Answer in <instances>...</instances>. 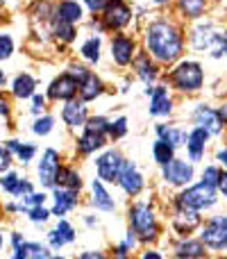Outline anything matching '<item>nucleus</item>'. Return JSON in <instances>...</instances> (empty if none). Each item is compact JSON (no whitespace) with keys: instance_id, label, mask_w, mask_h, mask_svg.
Returning a JSON list of instances; mask_svg holds the SVG:
<instances>
[{"instance_id":"obj_1","label":"nucleus","mask_w":227,"mask_h":259,"mask_svg":"<svg viewBox=\"0 0 227 259\" xmlns=\"http://www.w3.org/2000/svg\"><path fill=\"white\" fill-rule=\"evenodd\" d=\"M146 39H148L150 53L155 55L159 62H173V59H177L179 50H182V39H179L177 30L164 21L152 23Z\"/></svg>"},{"instance_id":"obj_2","label":"nucleus","mask_w":227,"mask_h":259,"mask_svg":"<svg viewBox=\"0 0 227 259\" xmlns=\"http://www.w3.org/2000/svg\"><path fill=\"white\" fill-rule=\"evenodd\" d=\"M216 202V193H214V187L209 184H198V187L189 189L184 191L182 196L177 198V207L179 209H205V207H211Z\"/></svg>"},{"instance_id":"obj_3","label":"nucleus","mask_w":227,"mask_h":259,"mask_svg":"<svg viewBox=\"0 0 227 259\" xmlns=\"http://www.w3.org/2000/svg\"><path fill=\"white\" fill-rule=\"evenodd\" d=\"M129 223H132L134 234H139L143 241L155 239L157 223H155V216H152V211L148 205H134L132 209H129Z\"/></svg>"},{"instance_id":"obj_4","label":"nucleus","mask_w":227,"mask_h":259,"mask_svg":"<svg viewBox=\"0 0 227 259\" xmlns=\"http://www.w3.org/2000/svg\"><path fill=\"white\" fill-rule=\"evenodd\" d=\"M173 82L182 91H196L202 87V71L198 64L184 62L173 71Z\"/></svg>"},{"instance_id":"obj_5","label":"nucleus","mask_w":227,"mask_h":259,"mask_svg":"<svg viewBox=\"0 0 227 259\" xmlns=\"http://www.w3.org/2000/svg\"><path fill=\"white\" fill-rule=\"evenodd\" d=\"M59 168H62V166H59V152L53 150V148H48V150L43 152V157H41V161H39V168H36L41 187L53 189L55 187V180H57Z\"/></svg>"},{"instance_id":"obj_6","label":"nucleus","mask_w":227,"mask_h":259,"mask_svg":"<svg viewBox=\"0 0 227 259\" xmlns=\"http://www.w3.org/2000/svg\"><path fill=\"white\" fill-rule=\"evenodd\" d=\"M123 166H125L123 157H120L116 150L105 152V155L98 159V175H100V180H105V182H118L120 173H123Z\"/></svg>"},{"instance_id":"obj_7","label":"nucleus","mask_w":227,"mask_h":259,"mask_svg":"<svg viewBox=\"0 0 227 259\" xmlns=\"http://www.w3.org/2000/svg\"><path fill=\"white\" fill-rule=\"evenodd\" d=\"M202 241L209 248H216V250L227 246V219L225 216H216L214 221H209V225L202 232Z\"/></svg>"},{"instance_id":"obj_8","label":"nucleus","mask_w":227,"mask_h":259,"mask_svg":"<svg viewBox=\"0 0 227 259\" xmlns=\"http://www.w3.org/2000/svg\"><path fill=\"white\" fill-rule=\"evenodd\" d=\"M105 12V27H109V30H120L123 25H127L129 21V7L123 3V0H112V3L107 5V7L103 9Z\"/></svg>"},{"instance_id":"obj_9","label":"nucleus","mask_w":227,"mask_h":259,"mask_svg":"<svg viewBox=\"0 0 227 259\" xmlns=\"http://www.w3.org/2000/svg\"><path fill=\"white\" fill-rule=\"evenodd\" d=\"M77 89H80V84H77L75 77H73L71 73H64V75H59L57 80L50 84L48 96L53 100H73V96L77 94Z\"/></svg>"},{"instance_id":"obj_10","label":"nucleus","mask_w":227,"mask_h":259,"mask_svg":"<svg viewBox=\"0 0 227 259\" xmlns=\"http://www.w3.org/2000/svg\"><path fill=\"white\" fill-rule=\"evenodd\" d=\"M118 182H120V187H123V191L127 193V196H137V193L143 189V178L139 175L137 166H134L132 161H125Z\"/></svg>"},{"instance_id":"obj_11","label":"nucleus","mask_w":227,"mask_h":259,"mask_svg":"<svg viewBox=\"0 0 227 259\" xmlns=\"http://www.w3.org/2000/svg\"><path fill=\"white\" fill-rule=\"evenodd\" d=\"M164 178L170 184H187L193 178V168L189 164H184V161L170 159L168 164H164Z\"/></svg>"},{"instance_id":"obj_12","label":"nucleus","mask_w":227,"mask_h":259,"mask_svg":"<svg viewBox=\"0 0 227 259\" xmlns=\"http://www.w3.org/2000/svg\"><path fill=\"white\" fill-rule=\"evenodd\" d=\"M75 205H77V191L75 189L59 187L57 191H55V207H53L55 216H64L66 211H71Z\"/></svg>"},{"instance_id":"obj_13","label":"nucleus","mask_w":227,"mask_h":259,"mask_svg":"<svg viewBox=\"0 0 227 259\" xmlns=\"http://www.w3.org/2000/svg\"><path fill=\"white\" fill-rule=\"evenodd\" d=\"M132 53H134V41L127 36H116L112 41V57L116 59V64L125 66L132 62Z\"/></svg>"},{"instance_id":"obj_14","label":"nucleus","mask_w":227,"mask_h":259,"mask_svg":"<svg viewBox=\"0 0 227 259\" xmlns=\"http://www.w3.org/2000/svg\"><path fill=\"white\" fill-rule=\"evenodd\" d=\"M105 146V132H98V130H84V134L80 137V141H77V150L82 152V155H91V152H96L98 148Z\"/></svg>"},{"instance_id":"obj_15","label":"nucleus","mask_w":227,"mask_h":259,"mask_svg":"<svg viewBox=\"0 0 227 259\" xmlns=\"http://www.w3.org/2000/svg\"><path fill=\"white\" fill-rule=\"evenodd\" d=\"M48 239H50V246L57 250V248H62L64 243L75 241V230H73V225L68 223V221H59L57 228L48 234Z\"/></svg>"},{"instance_id":"obj_16","label":"nucleus","mask_w":227,"mask_h":259,"mask_svg":"<svg viewBox=\"0 0 227 259\" xmlns=\"http://www.w3.org/2000/svg\"><path fill=\"white\" fill-rule=\"evenodd\" d=\"M196 121H198V125L205 127L207 132H211V134H218L220 127H223V118H220V114L211 112L209 107H200V109H198V112H196Z\"/></svg>"},{"instance_id":"obj_17","label":"nucleus","mask_w":227,"mask_h":259,"mask_svg":"<svg viewBox=\"0 0 227 259\" xmlns=\"http://www.w3.org/2000/svg\"><path fill=\"white\" fill-rule=\"evenodd\" d=\"M173 225L179 234H189L200 225V216H198L193 209H179L177 216L173 219Z\"/></svg>"},{"instance_id":"obj_18","label":"nucleus","mask_w":227,"mask_h":259,"mask_svg":"<svg viewBox=\"0 0 227 259\" xmlns=\"http://www.w3.org/2000/svg\"><path fill=\"white\" fill-rule=\"evenodd\" d=\"M62 116H64V121H66V125H71V127L82 125V123L86 121V107H84V103L68 100V105L64 107Z\"/></svg>"},{"instance_id":"obj_19","label":"nucleus","mask_w":227,"mask_h":259,"mask_svg":"<svg viewBox=\"0 0 227 259\" xmlns=\"http://www.w3.org/2000/svg\"><path fill=\"white\" fill-rule=\"evenodd\" d=\"M91 189H94V207H96V209L112 211V209H114V198L109 196L107 191H105L103 182H100V180H94Z\"/></svg>"},{"instance_id":"obj_20","label":"nucleus","mask_w":227,"mask_h":259,"mask_svg":"<svg viewBox=\"0 0 227 259\" xmlns=\"http://www.w3.org/2000/svg\"><path fill=\"white\" fill-rule=\"evenodd\" d=\"M100 94H103V82H100L98 77L94 75V73H89V75H86L84 80L80 82V96H82V100H94V98H98Z\"/></svg>"},{"instance_id":"obj_21","label":"nucleus","mask_w":227,"mask_h":259,"mask_svg":"<svg viewBox=\"0 0 227 259\" xmlns=\"http://www.w3.org/2000/svg\"><path fill=\"white\" fill-rule=\"evenodd\" d=\"M82 18V7L73 0H64L62 5L57 7V21L64 23H77Z\"/></svg>"},{"instance_id":"obj_22","label":"nucleus","mask_w":227,"mask_h":259,"mask_svg":"<svg viewBox=\"0 0 227 259\" xmlns=\"http://www.w3.org/2000/svg\"><path fill=\"white\" fill-rule=\"evenodd\" d=\"M207 130L205 127H198L196 132L189 137V155H191L193 161H198L202 157V152H205V141H207Z\"/></svg>"},{"instance_id":"obj_23","label":"nucleus","mask_w":227,"mask_h":259,"mask_svg":"<svg viewBox=\"0 0 227 259\" xmlns=\"http://www.w3.org/2000/svg\"><path fill=\"white\" fill-rule=\"evenodd\" d=\"M170 112V98L166 94V89H155L152 91V103H150V114L155 116H164V114Z\"/></svg>"},{"instance_id":"obj_24","label":"nucleus","mask_w":227,"mask_h":259,"mask_svg":"<svg viewBox=\"0 0 227 259\" xmlns=\"http://www.w3.org/2000/svg\"><path fill=\"white\" fill-rule=\"evenodd\" d=\"M55 184H59V187H64V189H75V191H80L82 180L75 168H59Z\"/></svg>"},{"instance_id":"obj_25","label":"nucleus","mask_w":227,"mask_h":259,"mask_svg":"<svg viewBox=\"0 0 227 259\" xmlns=\"http://www.w3.org/2000/svg\"><path fill=\"white\" fill-rule=\"evenodd\" d=\"M12 89H14L16 98H30V96H34V80H32V75L23 73V75H18L16 80H14Z\"/></svg>"},{"instance_id":"obj_26","label":"nucleus","mask_w":227,"mask_h":259,"mask_svg":"<svg viewBox=\"0 0 227 259\" xmlns=\"http://www.w3.org/2000/svg\"><path fill=\"white\" fill-rule=\"evenodd\" d=\"M7 148L9 152H16V157L23 161V164H27V161L34 157L36 148L32 146V143H18V141H7Z\"/></svg>"},{"instance_id":"obj_27","label":"nucleus","mask_w":227,"mask_h":259,"mask_svg":"<svg viewBox=\"0 0 227 259\" xmlns=\"http://www.w3.org/2000/svg\"><path fill=\"white\" fill-rule=\"evenodd\" d=\"M202 252H205V248H202L200 241H187L177 248L179 259H198V257H202Z\"/></svg>"},{"instance_id":"obj_28","label":"nucleus","mask_w":227,"mask_h":259,"mask_svg":"<svg viewBox=\"0 0 227 259\" xmlns=\"http://www.w3.org/2000/svg\"><path fill=\"white\" fill-rule=\"evenodd\" d=\"M134 64H137V71H139V75H141L146 82H150L152 77H155V66H152V64H150V59H148L146 55H139V57H137V62H134Z\"/></svg>"},{"instance_id":"obj_29","label":"nucleus","mask_w":227,"mask_h":259,"mask_svg":"<svg viewBox=\"0 0 227 259\" xmlns=\"http://www.w3.org/2000/svg\"><path fill=\"white\" fill-rule=\"evenodd\" d=\"M155 159L159 161L161 166L168 164V161L173 159V146H168L166 141H157L155 143Z\"/></svg>"},{"instance_id":"obj_30","label":"nucleus","mask_w":227,"mask_h":259,"mask_svg":"<svg viewBox=\"0 0 227 259\" xmlns=\"http://www.w3.org/2000/svg\"><path fill=\"white\" fill-rule=\"evenodd\" d=\"M55 34H57L59 41H73L75 39V27H73V23H64V21H57V25H55Z\"/></svg>"},{"instance_id":"obj_31","label":"nucleus","mask_w":227,"mask_h":259,"mask_svg":"<svg viewBox=\"0 0 227 259\" xmlns=\"http://www.w3.org/2000/svg\"><path fill=\"white\" fill-rule=\"evenodd\" d=\"M159 134H161V141H166V143H168V146H179V143H184V139H187V137H184V134L182 132H179V130H166V127H159Z\"/></svg>"},{"instance_id":"obj_32","label":"nucleus","mask_w":227,"mask_h":259,"mask_svg":"<svg viewBox=\"0 0 227 259\" xmlns=\"http://www.w3.org/2000/svg\"><path fill=\"white\" fill-rule=\"evenodd\" d=\"M82 55H84L89 62H98L100 57V39H89L82 46Z\"/></svg>"},{"instance_id":"obj_33","label":"nucleus","mask_w":227,"mask_h":259,"mask_svg":"<svg viewBox=\"0 0 227 259\" xmlns=\"http://www.w3.org/2000/svg\"><path fill=\"white\" fill-rule=\"evenodd\" d=\"M25 250H27V259H48V248L41 246V243H27L25 241Z\"/></svg>"},{"instance_id":"obj_34","label":"nucleus","mask_w":227,"mask_h":259,"mask_svg":"<svg viewBox=\"0 0 227 259\" xmlns=\"http://www.w3.org/2000/svg\"><path fill=\"white\" fill-rule=\"evenodd\" d=\"M182 9L187 12V16H200L205 9V0H182Z\"/></svg>"},{"instance_id":"obj_35","label":"nucleus","mask_w":227,"mask_h":259,"mask_svg":"<svg viewBox=\"0 0 227 259\" xmlns=\"http://www.w3.org/2000/svg\"><path fill=\"white\" fill-rule=\"evenodd\" d=\"M18 182H21V178H18L16 173H7V175H3V178H0V187H3L7 193H12V196L16 193Z\"/></svg>"},{"instance_id":"obj_36","label":"nucleus","mask_w":227,"mask_h":259,"mask_svg":"<svg viewBox=\"0 0 227 259\" xmlns=\"http://www.w3.org/2000/svg\"><path fill=\"white\" fill-rule=\"evenodd\" d=\"M27 214H30V221H34V223H46V221L50 219V211L46 209L43 205H39V207H32V209H27Z\"/></svg>"},{"instance_id":"obj_37","label":"nucleus","mask_w":227,"mask_h":259,"mask_svg":"<svg viewBox=\"0 0 227 259\" xmlns=\"http://www.w3.org/2000/svg\"><path fill=\"white\" fill-rule=\"evenodd\" d=\"M125 132H127V121H125V118H118L116 123H109V137L120 139Z\"/></svg>"},{"instance_id":"obj_38","label":"nucleus","mask_w":227,"mask_h":259,"mask_svg":"<svg viewBox=\"0 0 227 259\" xmlns=\"http://www.w3.org/2000/svg\"><path fill=\"white\" fill-rule=\"evenodd\" d=\"M34 134H41V137H46V134L50 132V130H53V118L50 116H43V118H39V121L34 123Z\"/></svg>"},{"instance_id":"obj_39","label":"nucleus","mask_w":227,"mask_h":259,"mask_svg":"<svg viewBox=\"0 0 227 259\" xmlns=\"http://www.w3.org/2000/svg\"><path fill=\"white\" fill-rule=\"evenodd\" d=\"M12 50H14V41L9 39L7 34H0V62L7 59L9 55H12Z\"/></svg>"},{"instance_id":"obj_40","label":"nucleus","mask_w":227,"mask_h":259,"mask_svg":"<svg viewBox=\"0 0 227 259\" xmlns=\"http://www.w3.org/2000/svg\"><path fill=\"white\" fill-rule=\"evenodd\" d=\"M9 166H12V152H9V148L0 146V173H5Z\"/></svg>"},{"instance_id":"obj_41","label":"nucleus","mask_w":227,"mask_h":259,"mask_svg":"<svg viewBox=\"0 0 227 259\" xmlns=\"http://www.w3.org/2000/svg\"><path fill=\"white\" fill-rule=\"evenodd\" d=\"M218 178H220V170L218 168H207L205 170V184H209V187H218Z\"/></svg>"},{"instance_id":"obj_42","label":"nucleus","mask_w":227,"mask_h":259,"mask_svg":"<svg viewBox=\"0 0 227 259\" xmlns=\"http://www.w3.org/2000/svg\"><path fill=\"white\" fill-rule=\"evenodd\" d=\"M214 55L216 57H220V55H227V39H216L214 41Z\"/></svg>"},{"instance_id":"obj_43","label":"nucleus","mask_w":227,"mask_h":259,"mask_svg":"<svg viewBox=\"0 0 227 259\" xmlns=\"http://www.w3.org/2000/svg\"><path fill=\"white\" fill-rule=\"evenodd\" d=\"M86 3H89V7L94 9V12H103V9L107 7L112 0H86Z\"/></svg>"},{"instance_id":"obj_44","label":"nucleus","mask_w":227,"mask_h":259,"mask_svg":"<svg viewBox=\"0 0 227 259\" xmlns=\"http://www.w3.org/2000/svg\"><path fill=\"white\" fill-rule=\"evenodd\" d=\"M43 105H46V98H43V96H34V107H32V112L39 114L41 109H43Z\"/></svg>"},{"instance_id":"obj_45","label":"nucleus","mask_w":227,"mask_h":259,"mask_svg":"<svg viewBox=\"0 0 227 259\" xmlns=\"http://www.w3.org/2000/svg\"><path fill=\"white\" fill-rule=\"evenodd\" d=\"M77 259H107V257H105L103 252H96V250H91V252H82V255L77 257Z\"/></svg>"},{"instance_id":"obj_46","label":"nucleus","mask_w":227,"mask_h":259,"mask_svg":"<svg viewBox=\"0 0 227 259\" xmlns=\"http://www.w3.org/2000/svg\"><path fill=\"white\" fill-rule=\"evenodd\" d=\"M218 187H220V191L227 196V173H220V178H218Z\"/></svg>"},{"instance_id":"obj_47","label":"nucleus","mask_w":227,"mask_h":259,"mask_svg":"<svg viewBox=\"0 0 227 259\" xmlns=\"http://www.w3.org/2000/svg\"><path fill=\"white\" fill-rule=\"evenodd\" d=\"M143 259H161L159 252H155V250H148L146 255H143Z\"/></svg>"},{"instance_id":"obj_48","label":"nucleus","mask_w":227,"mask_h":259,"mask_svg":"<svg viewBox=\"0 0 227 259\" xmlns=\"http://www.w3.org/2000/svg\"><path fill=\"white\" fill-rule=\"evenodd\" d=\"M218 159H220V161H223V164L227 166V150H220V152H218Z\"/></svg>"},{"instance_id":"obj_49","label":"nucleus","mask_w":227,"mask_h":259,"mask_svg":"<svg viewBox=\"0 0 227 259\" xmlns=\"http://www.w3.org/2000/svg\"><path fill=\"white\" fill-rule=\"evenodd\" d=\"M5 84V75H3V73H0V87H3Z\"/></svg>"},{"instance_id":"obj_50","label":"nucleus","mask_w":227,"mask_h":259,"mask_svg":"<svg viewBox=\"0 0 227 259\" xmlns=\"http://www.w3.org/2000/svg\"><path fill=\"white\" fill-rule=\"evenodd\" d=\"M3 241H5V239H3V234H0V250H3Z\"/></svg>"},{"instance_id":"obj_51","label":"nucleus","mask_w":227,"mask_h":259,"mask_svg":"<svg viewBox=\"0 0 227 259\" xmlns=\"http://www.w3.org/2000/svg\"><path fill=\"white\" fill-rule=\"evenodd\" d=\"M48 259H64V257H59V255H57V257H48Z\"/></svg>"},{"instance_id":"obj_52","label":"nucleus","mask_w":227,"mask_h":259,"mask_svg":"<svg viewBox=\"0 0 227 259\" xmlns=\"http://www.w3.org/2000/svg\"><path fill=\"white\" fill-rule=\"evenodd\" d=\"M157 3H166V0H157Z\"/></svg>"},{"instance_id":"obj_53","label":"nucleus","mask_w":227,"mask_h":259,"mask_svg":"<svg viewBox=\"0 0 227 259\" xmlns=\"http://www.w3.org/2000/svg\"><path fill=\"white\" fill-rule=\"evenodd\" d=\"M225 39H227V34H225Z\"/></svg>"},{"instance_id":"obj_54","label":"nucleus","mask_w":227,"mask_h":259,"mask_svg":"<svg viewBox=\"0 0 227 259\" xmlns=\"http://www.w3.org/2000/svg\"><path fill=\"white\" fill-rule=\"evenodd\" d=\"M0 3H3V0H0Z\"/></svg>"}]
</instances>
